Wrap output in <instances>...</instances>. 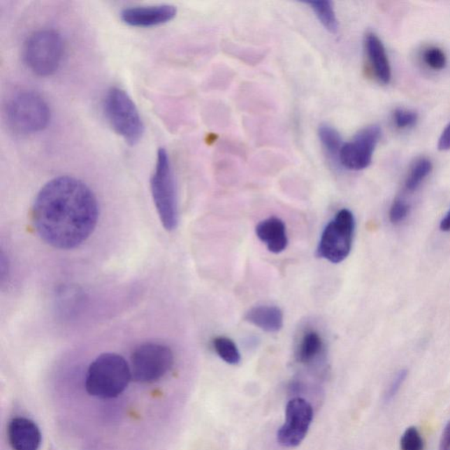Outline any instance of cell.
I'll use <instances>...</instances> for the list:
<instances>
[{
    "label": "cell",
    "mask_w": 450,
    "mask_h": 450,
    "mask_svg": "<svg viewBox=\"0 0 450 450\" xmlns=\"http://www.w3.org/2000/svg\"><path fill=\"white\" fill-rule=\"evenodd\" d=\"M433 166L430 160L426 158L416 160L409 172L407 180H405V189L408 192H414L424 182V180L430 175Z\"/></svg>",
    "instance_id": "18"
},
{
    "label": "cell",
    "mask_w": 450,
    "mask_h": 450,
    "mask_svg": "<svg viewBox=\"0 0 450 450\" xmlns=\"http://www.w3.org/2000/svg\"><path fill=\"white\" fill-rule=\"evenodd\" d=\"M424 61L433 70H442L446 66L447 59L444 52L438 48H429L424 53Z\"/></svg>",
    "instance_id": "22"
},
{
    "label": "cell",
    "mask_w": 450,
    "mask_h": 450,
    "mask_svg": "<svg viewBox=\"0 0 450 450\" xmlns=\"http://www.w3.org/2000/svg\"><path fill=\"white\" fill-rule=\"evenodd\" d=\"M381 129L378 126H370L361 131L352 141L344 144L340 150L339 160L347 169L363 170L372 161L375 149L379 141Z\"/></svg>",
    "instance_id": "10"
},
{
    "label": "cell",
    "mask_w": 450,
    "mask_h": 450,
    "mask_svg": "<svg viewBox=\"0 0 450 450\" xmlns=\"http://www.w3.org/2000/svg\"><path fill=\"white\" fill-rule=\"evenodd\" d=\"M356 221L349 210H340L326 224L317 254L333 264L342 263L352 250Z\"/></svg>",
    "instance_id": "7"
},
{
    "label": "cell",
    "mask_w": 450,
    "mask_h": 450,
    "mask_svg": "<svg viewBox=\"0 0 450 450\" xmlns=\"http://www.w3.org/2000/svg\"><path fill=\"white\" fill-rule=\"evenodd\" d=\"M64 44L62 36L53 29H41L27 37L24 43V63L40 77L56 73L63 62Z\"/></svg>",
    "instance_id": "3"
},
{
    "label": "cell",
    "mask_w": 450,
    "mask_h": 450,
    "mask_svg": "<svg viewBox=\"0 0 450 450\" xmlns=\"http://www.w3.org/2000/svg\"><path fill=\"white\" fill-rule=\"evenodd\" d=\"M99 218L96 197L80 180L60 176L37 194L32 209L34 227L48 245L61 250L80 247L93 234Z\"/></svg>",
    "instance_id": "1"
},
{
    "label": "cell",
    "mask_w": 450,
    "mask_h": 450,
    "mask_svg": "<svg viewBox=\"0 0 450 450\" xmlns=\"http://www.w3.org/2000/svg\"><path fill=\"white\" fill-rule=\"evenodd\" d=\"M213 349L217 356L225 363L230 365L240 364L241 354L236 343L230 338L218 336L212 342Z\"/></svg>",
    "instance_id": "17"
},
{
    "label": "cell",
    "mask_w": 450,
    "mask_h": 450,
    "mask_svg": "<svg viewBox=\"0 0 450 450\" xmlns=\"http://www.w3.org/2000/svg\"><path fill=\"white\" fill-rule=\"evenodd\" d=\"M255 233L272 254H281L288 247L287 229L281 218L271 217L261 221L255 228Z\"/></svg>",
    "instance_id": "13"
},
{
    "label": "cell",
    "mask_w": 450,
    "mask_h": 450,
    "mask_svg": "<svg viewBox=\"0 0 450 450\" xmlns=\"http://www.w3.org/2000/svg\"><path fill=\"white\" fill-rule=\"evenodd\" d=\"M175 356L169 347L160 343L142 344L131 357L132 378L141 384H152L161 379L172 370Z\"/></svg>",
    "instance_id": "8"
},
{
    "label": "cell",
    "mask_w": 450,
    "mask_h": 450,
    "mask_svg": "<svg viewBox=\"0 0 450 450\" xmlns=\"http://www.w3.org/2000/svg\"><path fill=\"white\" fill-rule=\"evenodd\" d=\"M6 115L13 131L31 135L48 127L51 112L49 104L42 95L33 91H23L9 101Z\"/></svg>",
    "instance_id": "5"
},
{
    "label": "cell",
    "mask_w": 450,
    "mask_h": 450,
    "mask_svg": "<svg viewBox=\"0 0 450 450\" xmlns=\"http://www.w3.org/2000/svg\"><path fill=\"white\" fill-rule=\"evenodd\" d=\"M319 136L324 147L331 156L339 159L340 150L342 148V140L339 132L332 126L322 124L319 126Z\"/></svg>",
    "instance_id": "20"
},
{
    "label": "cell",
    "mask_w": 450,
    "mask_h": 450,
    "mask_svg": "<svg viewBox=\"0 0 450 450\" xmlns=\"http://www.w3.org/2000/svg\"><path fill=\"white\" fill-rule=\"evenodd\" d=\"M307 5L311 6L312 9L316 13L319 22L326 27L330 33L336 34L339 29V24L334 13L333 3L330 1H312L307 2Z\"/></svg>",
    "instance_id": "19"
},
{
    "label": "cell",
    "mask_w": 450,
    "mask_h": 450,
    "mask_svg": "<svg viewBox=\"0 0 450 450\" xmlns=\"http://www.w3.org/2000/svg\"><path fill=\"white\" fill-rule=\"evenodd\" d=\"M439 450H450V421L442 432Z\"/></svg>",
    "instance_id": "27"
},
{
    "label": "cell",
    "mask_w": 450,
    "mask_h": 450,
    "mask_svg": "<svg viewBox=\"0 0 450 450\" xmlns=\"http://www.w3.org/2000/svg\"><path fill=\"white\" fill-rule=\"evenodd\" d=\"M8 435L13 450H38L42 443L38 426L27 418L13 419L8 425Z\"/></svg>",
    "instance_id": "12"
},
{
    "label": "cell",
    "mask_w": 450,
    "mask_h": 450,
    "mask_svg": "<svg viewBox=\"0 0 450 450\" xmlns=\"http://www.w3.org/2000/svg\"><path fill=\"white\" fill-rule=\"evenodd\" d=\"M438 148L440 151H449L450 150V124L447 126L441 136H440Z\"/></svg>",
    "instance_id": "26"
},
{
    "label": "cell",
    "mask_w": 450,
    "mask_h": 450,
    "mask_svg": "<svg viewBox=\"0 0 450 450\" xmlns=\"http://www.w3.org/2000/svg\"><path fill=\"white\" fill-rule=\"evenodd\" d=\"M153 202L164 228L175 230L179 223L178 200L175 175H173L168 153L165 149L159 150L154 172L151 179Z\"/></svg>",
    "instance_id": "4"
},
{
    "label": "cell",
    "mask_w": 450,
    "mask_h": 450,
    "mask_svg": "<svg viewBox=\"0 0 450 450\" xmlns=\"http://www.w3.org/2000/svg\"><path fill=\"white\" fill-rule=\"evenodd\" d=\"M284 424L277 432V442L285 448H295L305 439L313 419V408L308 401L295 398L286 407Z\"/></svg>",
    "instance_id": "9"
},
{
    "label": "cell",
    "mask_w": 450,
    "mask_h": 450,
    "mask_svg": "<svg viewBox=\"0 0 450 450\" xmlns=\"http://www.w3.org/2000/svg\"><path fill=\"white\" fill-rule=\"evenodd\" d=\"M245 320L266 333H278L284 324V312L275 305L252 307L245 313Z\"/></svg>",
    "instance_id": "15"
},
{
    "label": "cell",
    "mask_w": 450,
    "mask_h": 450,
    "mask_svg": "<svg viewBox=\"0 0 450 450\" xmlns=\"http://www.w3.org/2000/svg\"><path fill=\"white\" fill-rule=\"evenodd\" d=\"M365 50L375 76L383 84H388L391 78V70L383 43L373 33L365 37Z\"/></svg>",
    "instance_id": "14"
},
{
    "label": "cell",
    "mask_w": 450,
    "mask_h": 450,
    "mask_svg": "<svg viewBox=\"0 0 450 450\" xmlns=\"http://www.w3.org/2000/svg\"><path fill=\"white\" fill-rule=\"evenodd\" d=\"M395 125L400 129H405L412 127L418 121L417 112L410 110H405L403 108H398L393 114Z\"/></svg>",
    "instance_id": "23"
},
{
    "label": "cell",
    "mask_w": 450,
    "mask_h": 450,
    "mask_svg": "<svg viewBox=\"0 0 450 450\" xmlns=\"http://www.w3.org/2000/svg\"><path fill=\"white\" fill-rule=\"evenodd\" d=\"M131 378V366L124 357L117 354L105 353L90 364L85 385L90 396L110 400L124 393Z\"/></svg>",
    "instance_id": "2"
},
{
    "label": "cell",
    "mask_w": 450,
    "mask_h": 450,
    "mask_svg": "<svg viewBox=\"0 0 450 450\" xmlns=\"http://www.w3.org/2000/svg\"><path fill=\"white\" fill-rule=\"evenodd\" d=\"M103 109L115 132L129 145L138 144L144 135L145 126L131 97L121 88L111 87L106 94Z\"/></svg>",
    "instance_id": "6"
},
{
    "label": "cell",
    "mask_w": 450,
    "mask_h": 450,
    "mask_svg": "<svg viewBox=\"0 0 450 450\" xmlns=\"http://www.w3.org/2000/svg\"><path fill=\"white\" fill-rule=\"evenodd\" d=\"M440 228L442 231H450V210L449 212L446 214V216L441 222L440 224Z\"/></svg>",
    "instance_id": "28"
},
{
    "label": "cell",
    "mask_w": 450,
    "mask_h": 450,
    "mask_svg": "<svg viewBox=\"0 0 450 450\" xmlns=\"http://www.w3.org/2000/svg\"><path fill=\"white\" fill-rule=\"evenodd\" d=\"M401 450H423L424 441L415 427L407 428L400 440Z\"/></svg>",
    "instance_id": "21"
},
{
    "label": "cell",
    "mask_w": 450,
    "mask_h": 450,
    "mask_svg": "<svg viewBox=\"0 0 450 450\" xmlns=\"http://www.w3.org/2000/svg\"><path fill=\"white\" fill-rule=\"evenodd\" d=\"M409 210H410V206L404 200H395L390 210V220L391 223H401L408 216Z\"/></svg>",
    "instance_id": "24"
},
{
    "label": "cell",
    "mask_w": 450,
    "mask_h": 450,
    "mask_svg": "<svg viewBox=\"0 0 450 450\" xmlns=\"http://www.w3.org/2000/svg\"><path fill=\"white\" fill-rule=\"evenodd\" d=\"M325 349V343L319 332L315 330L306 331L300 340L296 358L300 363H312Z\"/></svg>",
    "instance_id": "16"
},
{
    "label": "cell",
    "mask_w": 450,
    "mask_h": 450,
    "mask_svg": "<svg viewBox=\"0 0 450 450\" xmlns=\"http://www.w3.org/2000/svg\"><path fill=\"white\" fill-rule=\"evenodd\" d=\"M176 15L177 9L171 5L135 6L122 10L121 19L128 26L152 27L171 22Z\"/></svg>",
    "instance_id": "11"
},
{
    "label": "cell",
    "mask_w": 450,
    "mask_h": 450,
    "mask_svg": "<svg viewBox=\"0 0 450 450\" xmlns=\"http://www.w3.org/2000/svg\"><path fill=\"white\" fill-rule=\"evenodd\" d=\"M407 370H402L398 371L396 376L391 381L390 386H389L386 394H385V400L387 402L391 401L395 397L397 396L398 391H400L402 385L407 377Z\"/></svg>",
    "instance_id": "25"
}]
</instances>
